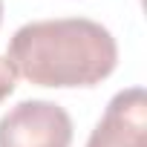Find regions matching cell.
<instances>
[{
	"mask_svg": "<svg viewBox=\"0 0 147 147\" xmlns=\"http://www.w3.org/2000/svg\"><path fill=\"white\" fill-rule=\"evenodd\" d=\"M15 69L9 66L6 58H0V101H6L12 92H15Z\"/></svg>",
	"mask_w": 147,
	"mask_h": 147,
	"instance_id": "4",
	"label": "cell"
},
{
	"mask_svg": "<svg viewBox=\"0 0 147 147\" xmlns=\"http://www.w3.org/2000/svg\"><path fill=\"white\" fill-rule=\"evenodd\" d=\"M6 61L35 87H95L113 75L118 46L110 29L90 18L32 20L12 35Z\"/></svg>",
	"mask_w": 147,
	"mask_h": 147,
	"instance_id": "1",
	"label": "cell"
},
{
	"mask_svg": "<svg viewBox=\"0 0 147 147\" xmlns=\"http://www.w3.org/2000/svg\"><path fill=\"white\" fill-rule=\"evenodd\" d=\"M0 20H3V0H0Z\"/></svg>",
	"mask_w": 147,
	"mask_h": 147,
	"instance_id": "5",
	"label": "cell"
},
{
	"mask_svg": "<svg viewBox=\"0 0 147 147\" xmlns=\"http://www.w3.org/2000/svg\"><path fill=\"white\" fill-rule=\"evenodd\" d=\"M69 113L43 98L20 101L0 118V147H69Z\"/></svg>",
	"mask_w": 147,
	"mask_h": 147,
	"instance_id": "2",
	"label": "cell"
},
{
	"mask_svg": "<svg viewBox=\"0 0 147 147\" xmlns=\"http://www.w3.org/2000/svg\"><path fill=\"white\" fill-rule=\"evenodd\" d=\"M87 147H147V95L141 87L113 95Z\"/></svg>",
	"mask_w": 147,
	"mask_h": 147,
	"instance_id": "3",
	"label": "cell"
}]
</instances>
